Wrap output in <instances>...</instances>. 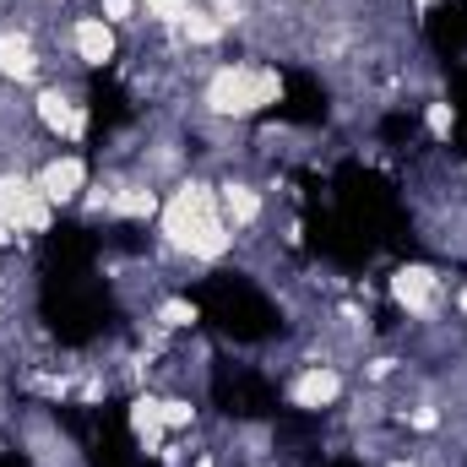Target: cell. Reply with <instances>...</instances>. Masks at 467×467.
<instances>
[{
  "label": "cell",
  "mask_w": 467,
  "mask_h": 467,
  "mask_svg": "<svg viewBox=\"0 0 467 467\" xmlns=\"http://www.w3.org/2000/svg\"><path fill=\"white\" fill-rule=\"evenodd\" d=\"M158 239H163V250L180 255V261L218 266V261L234 255V239H239V234L229 229V218H223V207H218V185L185 174V180L163 196V207H158Z\"/></svg>",
  "instance_id": "1"
},
{
  "label": "cell",
  "mask_w": 467,
  "mask_h": 467,
  "mask_svg": "<svg viewBox=\"0 0 467 467\" xmlns=\"http://www.w3.org/2000/svg\"><path fill=\"white\" fill-rule=\"evenodd\" d=\"M202 115L218 125H244L283 104V71L261 60H218L202 82Z\"/></svg>",
  "instance_id": "2"
},
{
  "label": "cell",
  "mask_w": 467,
  "mask_h": 467,
  "mask_svg": "<svg viewBox=\"0 0 467 467\" xmlns=\"http://www.w3.org/2000/svg\"><path fill=\"white\" fill-rule=\"evenodd\" d=\"M386 294H391V305H397L408 321H435L441 305H446V277H441L430 261H402V266L386 277Z\"/></svg>",
  "instance_id": "3"
},
{
  "label": "cell",
  "mask_w": 467,
  "mask_h": 467,
  "mask_svg": "<svg viewBox=\"0 0 467 467\" xmlns=\"http://www.w3.org/2000/svg\"><path fill=\"white\" fill-rule=\"evenodd\" d=\"M33 125L49 136V141H82L88 136V104H82V93L77 88H66V82H49L38 99H33Z\"/></svg>",
  "instance_id": "4"
},
{
  "label": "cell",
  "mask_w": 467,
  "mask_h": 467,
  "mask_svg": "<svg viewBox=\"0 0 467 467\" xmlns=\"http://www.w3.org/2000/svg\"><path fill=\"white\" fill-rule=\"evenodd\" d=\"M33 185L55 202V207H77L93 185V163L82 152H44L33 163Z\"/></svg>",
  "instance_id": "5"
},
{
  "label": "cell",
  "mask_w": 467,
  "mask_h": 467,
  "mask_svg": "<svg viewBox=\"0 0 467 467\" xmlns=\"http://www.w3.org/2000/svg\"><path fill=\"white\" fill-rule=\"evenodd\" d=\"M343 391H348L343 369H337V364H321V358L299 364V369H294V380L283 386L288 408H299V413H332V408L343 402Z\"/></svg>",
  "instance_id": "6"
},
{
  "label": "cell",
  "mask_w": 467,
  "mask_h": 467,
  "mask_svg": "<svg viewBox=\"0 0 467 467\" xmlns=\"http://www.w3.org/2000/svg\"><path fill=\"white\" fill-rule=\"evenodd\" d=\"M66 55H71L77 66H88V71H104V66H115V55H119V27H115V22H104L99 11H82V16H71V22H66Z\"/></svg>",
  "instance_id": "7"
},
{
  "label": "cell",
  "mask_w": 467,
  "mask_h": 467,
  "mask_svg": "<svg viewBox=\"0 0 467 467\" xmlns=\"http://www.w3.org/2000/svg\"><path fill=\"white\" fill-rule=\"evenodd\" d=\"M44 77V44H38V33L22 22H11V27H0V82L5 88H27V82H38Z\"/></svg>",
  "instance_id": "8"
},
{
  "label": "cell",
  "mask_w": 467,
  "mask_h": 467,
  "mask_svg": "<svg viewBox=\"0 0 467 467\" xmlns=\"http://www.w3.org/2000/svg\"><path fill=\"white\" fill-rule=\"evenodd\" d=\"M218 207H223L234 234H250L261 223V213H266V196H261V185L250 174H223L218 180Z\"/></svg>",
  "instance_id": "9"
},
{
  "label": "cell",
  "mask_w": 467,
  "mask_h": 467,
  "mask_svg": "<svg viewBox=\"0 0 467 467\" xmlns=\"http://www.w3.org/2000/svg\"><path fill=\"white\" fill-rule=\"evenodd\" d=\"M196 321H202V310H196V299H185V294H163V299L152 305V327H158L163 337L196 332Z\"/></svg>",
  "instance_id": "10"
},
{
  "label": "cell",
  "mask_w": 467,
  "mask_h": 467,
  "mask_svg": "<svg viewBox=\"0 0 467 467\" xmlns=\"http://www.w3.org/2000/svg\"><path fill=\"white\" fill-rule=\"evenodd\" d=\"M196 413H202V408H196L191 397H163V430H169V435H185V430L196 424Z\"/></svg>",
  "instance_id": "11"
},
{
  "label": "cell",
  "mask_w": 467,
  "mask_h": 467,
  "mask_svg": "<svg viewBox=\"0 0 467 467\" xmlns=\"http://www.w3.org/2000/svg\"><path fill=\"white\" fill-rule=\"evenodd\" d=\"M424 130H430L435 141H446V136L457 130V109H451L446 99H430V104H424Z\"/></svg>",
  "instance_id": "12"
},
{
  "label": "cell",
  "mask_w": 467,
  "mask_h": 467,
  "mask_svg": "<svg viewBox=\"0 0 467 467\" xmlns=\"http://www.w3.org/2000/svg\"><path fill=\"white\" fill-rule=\"evenodd\" d=\"M451 310H457V316L467 321V277L457 283V288H451Z\"/></svg>",
  "instance_id": "13"
},
{
  "label": "cell",
  "mask_w": 467,
  "mask_h": 467,
  "mask_svg": "<svg viewBox=\"0 0 467 467\" xmlns=\"http://www.w3.org/2000/svg\"><path fill=\"white\" fill-rule=\"evenodd\" d=\"M386 467H424L419 457H397V462H386Z\"/></svg>",
  "instance_id": "14"
},
{
  "label": "cell",
  "mask_w": 467,
  "mask_h": 467,
  "mask_svg": "<svg viewBox=\"0 0 467 467\" xmlns=\"http://www.w3.org/2000/svg\"><path fill=\"white\" fill-rule=\"evenodd\" d=\"M462 180H467V163H462Z\"/></svg>",
  "instance_id": "15"
}]
</instances>
